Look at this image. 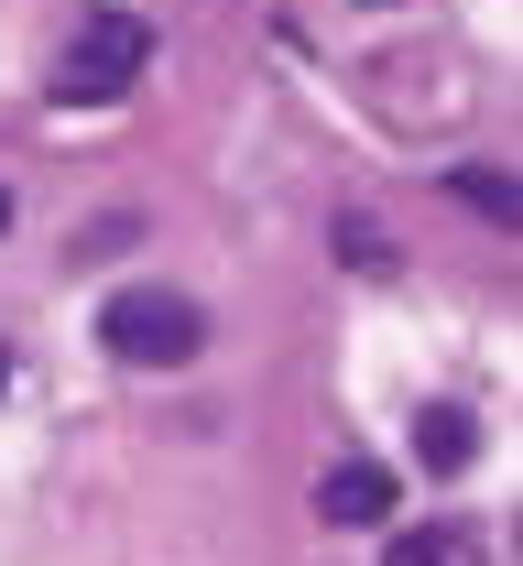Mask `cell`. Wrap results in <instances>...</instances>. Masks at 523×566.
I'll list each match as a JSON object with an SVG mask.
<instances>
[{
    "label": "cell",
    "instance_id": "obj_4",
    "mask_svg": "<svg viewBox=\"0 0 523 566\" xmlns=\"http://www.w3.org/2000/svg\"><path fill=\"white\" fill-rule=\"evenodd\" d=\"M415 447H426V469H469L480 458V424L458 415V403H426L415 415Z\"/></svg>",
    "mask_w": 523,
    "mask_h": 566
},
{
    "label": "cell",
    "instance_id": "obj_8",
    "mask_svg": "<svg viewBox=\"0 0 523 566\" xmlns=\"http://www.w3.org/2000/svg\"><path fill=\"white\" fill-rule=\"evenodd\" d=\"M0 381H11V359H0Z\"/></svg>",
    "mask_w": 523,
    "mask_h": 566
},
{
    "label": "cell",
    "instance_id": "obj_5",
    "mask_svg": "<svg viewBox=\"0 0 523 566\" xmlns=\"http://www.w3.org/2000/svg\"><path fill=\"white\" fill-rule=\"evenodd\" d=\"M381 566H469V545H458L448 523H415V534H393V545H381Z\"/></svg>",
    "mask_w": 523,
    "mask_h": 566
},
{
    "label": "cell",
    "instance_id": "obj_6",
    "mask_svg": "<svg viewBox=\"0 0 523 566\" xmlns=\"http://www.w3.org/2000/svg\"><path fill=\"white\" fill-rule=\"evenodd\" d=\"M458 197H469L480 218H502V229H513V208H523V197H513V175H458Z\"/></svg>",
    "mask_w": 523,
    "mask_h": 566
},
{
    "label": "cell",
    "instance_id": "obj_1",
    "mask_svg": "<svg viewBox=\"0 0 523 566\" xmlns=\"http://www.w3.org/2000/svg\"><path fill=\"white\" fill-rule=\"evenodd\" d=\"M98 338H109V359H132V370H186V359L208 349V305L175 294V283H121L98 305Z\"/></svg>",
    "mask_w": 523,
    "mask_h": 566
},
{
    "label": "cell",
    "instance_id": "obj_2",
    "mask_svg": "<svg viewBox=\"0 0 523 566\" xmlns=\"http://www.w3.org/2000/svg\"><path fill=\"white\" fill-rule=\"evenodd\" d=\"M143 66H153V22L143 11H87L66 33V55H55V98H66V109H109V98H132Z\"/></svg>",
    "mask_w": 523,
    "mask_h": 566
},
{
    "label": "cell",
    "instance_id": "obj_7",
    "mask_svg": "<svg viewBox=\"0 0 523 566\" xmlns=\"http://www.w3.org/2000/svg\"><path fill=\"white\" fill-rule=\"evenodd\" d=\"M0 229H11V186H0Z\"/></svg>",
    "mask_w": 523,
    "mask_h": 566
},
{
    "label": "cell",
    "instance_id": "obj_3",
    "mask_svg": "<svg viewBox=\"0 0 523 566\" xmlns=\"http://www.w3.org/2000/svg\"><path fill=\"white\" fill-rule=\"evenodd\" d=\"M316 512H327V523H381V512H393V469H381V458H338V469L316 480Z\"/></svg>",
    "mask_w": 523,
    "mask_h": 566
}]
</instances>
